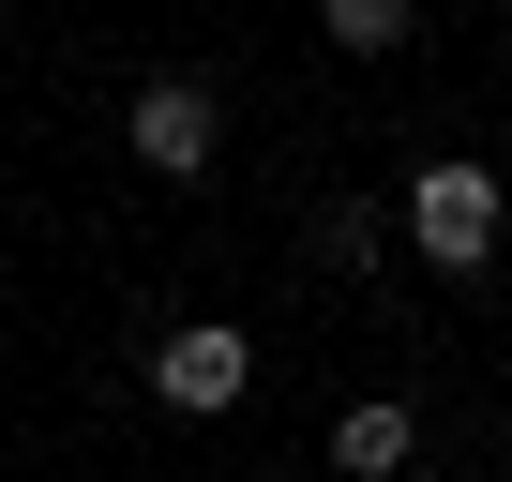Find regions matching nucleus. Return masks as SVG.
Returning a JSON list of instances; mask_svg holds the SVG:
<instances>
[{"label":"nucleus","mask_w":512,"mask_h":482,"mask_svg":"<svg viewBox=\"0 0 512 482\" xmlns=\"http://www.w3.org/2000/svg\"><path fill=\"white\" fill-rule=\"evenodd\" d=\"M256 392V347L226 332V317H181L166 347H151V407H181V422H211V407H241Z\"/></svg>","instance_id":"nucleus-2"},{"label":"nucleus","mask_w":512,"mask_h":482,"mask_svg":"<svg viewBox=\"0 0 512 482\" xmlns=\"http://www.w3.org/2000/svg\"><path fill=\"white\" fill-rule=\"evenodd\" d=\"M332 467H347V482H392V467H407V407H347V422H332Z\"/></svg>","instance_id":"nucleus-4"},{"label":"nucleus","mask_w":512,"mask_h":482,"mask_svg":"<svg viewBox=\"0 0 512 482\" xmlns=\"http://www.w3.org/2000/svg\"><path fill=\"white\" fill-rule=\"evenodd\" d=\"M377 241H392V211H377V196H332V211H317V257H332V272H362Z\"/></svg>","instance_id":"nucleus-6"},{"label":"nucleus","mask_w":512,"mask_h":482,"mask_svg":"<svg viewBox=\"0 0 512 482\" xmlns=\"http://www.w3.org/2000/svg\"><path fill=\"white\" fill-rule=\"evenodd\" d=\"M407 16H422V0H317V31H332V46H362V61H377V46H407Z\"/></svg>","instance_id":"nucleus-5"},{"label":"nucleus","mask_w":512,"mask_h":482,"mask_svg":"<svg viewBox=\"0 0 512 482\" xmlns=\"http://www.w3.org/2000/svg\"><path fill=\"white\" fill-rule=\"evenodd\" d=\"M121 136H136V166H166V181H196L226 121H211V91H196V76H151V91L121 106Z\"/></svg>","instance_id":"nucleus-3"},{"label":"nucleus","mask_w":512,"mask_h":482,"mask_svg":"<svg viewBox=\"0 0 512 482\" xmlns=\"http://www.w3.org/2000/svg\"><path fill=\"white\" fill-rule=\"evenodd\" d=\"M407 241L437 272H482L497 257V166H467V151H437L422 181H407Z\"/></svg>","instance_id":"nucleus-1"}]
</instances>
